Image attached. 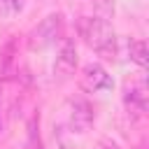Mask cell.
Returning a JSON list of instances; mask_svg holds the SVG:
<instances>
[{"label": "cell", "instance_id": "6da1fadb", "mask_svg": "<svg viewBox=\"0 0 149 149\" xmlns=\"http://www.w3.org/2000/svg\"><path fill=\"white\" fill-rule=\"evenodd\" d=\"M79 35L86 40V44L91 49H95L98 54L112 58L116 54V35L109 26L107 19L102 16H81L79 19Z\"/></svg>", "mask_w": 149, "mask_h": 149}, {"label": "cell", "instance_id": "7a4b0ae2", "mask_svg": "<svg viewBox=\"0 0 149 149\" xmlns=\"http://www.w3.org/2000/svg\"><path fill=\"white\" fill-rule=\"evenodd\" d=\"M61 14H49V16H44L35 28H33V33L28 35V47L30 49H44V47H49L51 42H56V37H58V33H61Z\"/></svg>", "mask_w": 149, "mask_h": 149}, {"label": "cell", "instance_id": "3957f363", "mask_svg": "<svg viewBox=\"0 0 149 149\" xmlns=\"http://www.w3.org/2000/svg\"><path fill=\"white\" fill-rule=\"evenodd\" d=\"M79 86L88 93H100V91H109L112 88V77L107 74V70L100 63H88L81 68L79 72Z\"/></svg>", "mask_w": 149, "mask_h": 149}, {"label": "cell", "instance_id": "277c9868", "mask_svg": "<svg viewBox=\"0 0 149 149\" xmlns=\"http://www.w3.org/2000/svg\"><path fill=\"white\" fill-rule=\"evenodd\" d=\"M74 65H77V49H74V42L65 37L61 42L58 56L54 61V79H58V81L70 79L74 72Z\"/></svg>", "mask_w": 149, "mask_h": 149}, {"label": "cell", "instance_id": "5b68a950", "mask_svg": "<svg viewBox=\"0 0 149 149\" xmlns=\"http://www.w3.org/2000/svg\"><path fill=\"white\" fill-rule=\"evenodd\" d=\"M147 77L140 72L137 77H130L126 79V86H123V100L130 109L135 112H144L147 109Z\"/></svg>", "mask_w": 149, "mask_h": 149}, {"label": "cell", "instance_id": "8992f818", "mask_svg": "<svg viewBox=\"0 0 149 149\" xmlns=\"http://www.w3.org/2000/svg\"><path fill=\"white\" fill-rule=\"evenodd\" d=\"M70 128L74 133H86L93 123V109L86 100H72L70 102V114H68Z\"/></svg>", "mask_w": 149, "mask_h": 149}, {"label": "cell", "instance_id": "52a82bcc", "mask_svg": "<svg viewBox=\"0 0 149 149\" xmlns=\"http://www.w3.org/2000/svg\"><path fill=\"white\" fill-rule=\"evenodd\" d=\"M126 49H128V56H130L133 63H137L140 68L147 65V44H144V40H128Z\"/></svg>", "mask_w": 149, "mask_h": 149}, {"label": "cell", "instance_id": "ba28073f", "mask_svg": "<svg viewBox=\"0 0 149 149\" xmlns=\"http://www.w3.org/2000/svg\"><path fill=\"white\" fill-rule=\"evenodd\" d=\"M23 2L26 0H0V14L2 16H12V14L23 9Z\"/></svg>", "mask_w": 149, "mask_h": 149}, {"label": "cell", "instance_id": "9c48e42d", "mask_svg": "<svg viewBox=\"0 0 149 149\" xmlns=\"http://www.w3.org/2000/svg\"><path fill=\"white\" fill-rule=\"evenodd\" d=\"M93 5L102 14V19H109L114 14V0H93Z\"/></svg>", "mask_w": 149, "mask_h": 149}, {"label": "cell", "instance_id": "30bf717a", "mask_svg": "<svg viewBox=\"0 0 149 149\" xmlns=\"http://www.w3.org/2000/svg\"><path fill=\"white\" fill-rule=\"evenodd\" d=\"M102 149H119V147H114V144H109V147H102Z\"/></svg>", "mask_w": 149, "mask_h": 149}]
</instances>
